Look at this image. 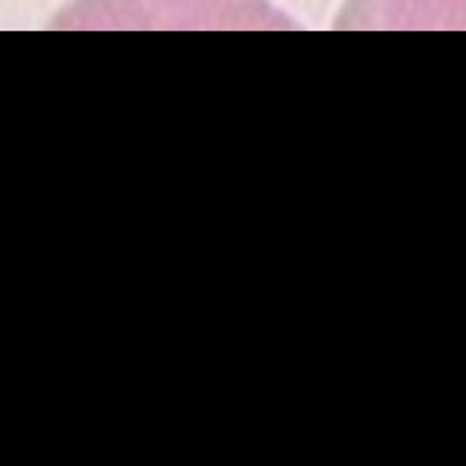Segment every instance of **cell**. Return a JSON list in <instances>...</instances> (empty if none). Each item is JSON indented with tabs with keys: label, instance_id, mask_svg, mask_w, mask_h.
<instances>
[{
	"label": "cell",
	"instance_id": "cell-1",
	"mask_svg": "<svg viewBox=\"0 0 466 466\" xmlns=\"http://www.w3.org/2000/svg\"><path fill=\"white\" fill-rule=\"evenodd\" d=\"M158 8L183 14H237L241 10H272L263 0H150Z\"/></svg>",
	"mask_w": 466,
	"mask_h": 466
},
{
	"label": "cell",
	"instance_id": "cell-2",
	"mask_svg": "<svg viewBox=\"0 0 466 466\" xmlns=\"http://www.w3.org/2000/svg\"><path fill=\"white\" fill-rule=\"evenodd\" d=\"M445 2H447L460 18H464L466 20V0H445Z\"/></svg>",
	"mask_w": 466,
	"mask_h": 466
}]
</instances>
